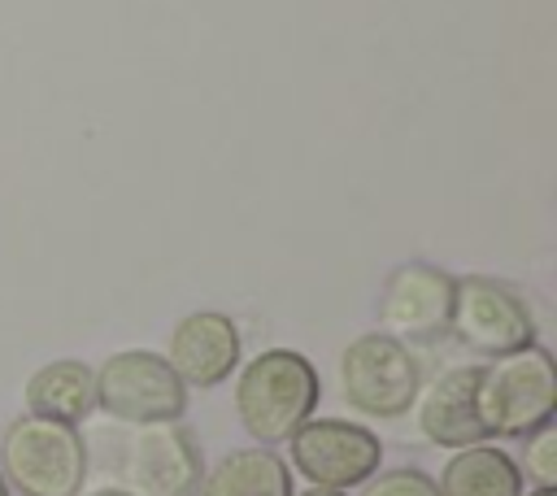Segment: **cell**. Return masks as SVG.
Returning <instances> with one entry per match:
<instances>
[{"instance_id": "52a82bcc", "label": "cell", "mask_w": 557, "mask_h": 496, "mask_svg": "<svg viewBox=\"0 0 557 496\" xmlns=\"http://www.w3.org/2000/svg\"><path fill=\"white\" fill-rule=\"evenodd\" d=\"M96 409L113 422H183L187 387L170 370V361L152 348H122L96 365Z\"/></svg>"}, {"instance_id": "8992f818", "label": "cell", "mask_w": 557, "mask_h": 496, "mask_svg": "<svg viewBox=\"0 0 557 496\" xmlns=\"http://www.w3.org/2000/svg\"><path fill=\"white\" fill-rule=\"evenodd\" d=\"M418 387H422V361L405 339H396L387 331H366V335L344 344L339 396L352 413L405 418Z\"/></svg>"}, {"instance_id": "6da1fadb", "label": "cell", "mask_w": 557, "mask_h": 496, "mask_svg": "<svg viewBox=\"0 0 557 496\" xmlns=\"http://www.w3.org/2000/svg\"><path fill=\"white\" fill-rule=\"evenodd\" d=\"M87 452L100 457L109 487L131 496H196L205 474V452L187 422H113L87 439Z\"/></svg>"}, {"instance_id": "9c48e42d", "label": "cell", "mask_w": 557, "mask_h": 496, "mask_svg": "<svg viewBox=\"0 0 557 496\" xmlns=\"http://www.w3.org/2000/svg\"><path fill=\"white\" fill-rule=\"evenodd\" d=\"M453 274L431 261H400L379 292V331L405 344H431L448 335L453 313Z\"/></svg>"}, {"instance_id": "3957f363", "label": "cell", "mask_w": 557, "mask_h": 496, "mask_svg": "<svg viewBox=\"0 0 557 496\" xmlns=\"http://www.w3.org/2000/svg\"><path fill=\"white\" fill-rule=\"evenodd\" d=\"M474 418L487 439H522L557 418V361L544 344L479 365Z\"/></svg>"}, {"instance_id": "8fae6325", "label": "cell", "mask_w": 557, "mask_h": 496, "mask_svg": "<svg viewBox=\"0 0 557 496\" xmlns=\"http://www.w3.org/2000/svg\"><path fill=\"white\" fill-rule=\"evenodd\" d=\"M474 383H479V365H470V361L444 365L440 374L422 379L409 413L426 444L453 452V448H470V444L487 439L474 418Z\"/></svg>"}, {"instance_id": "7a4b0ae2", "label": "cell", "mask_w": 557, "mask_h": 496, "mask_svg": "<svg viewBox=\"0 0 557 496\" xmlns=\"http://www.w3.org/2000/svg\"><path fill=\"white\" fill-rule=\"evenodd\" d=\"M235 418L261 448L287 444L322 400L318 365L296 348H261L235 374Z\"/></svg>"}, {"instance_id": "ac0fdd59", "label": "cell", "mask_w": 557, "mask_h": 496, "mask_svg": "<svg viewBox=\"0 0 557 496\" xmlns=\"http://www.w3.org/2000/svg\"><path fill=\"white\" fill-rule=\"evenodd\" d=\"M78 496H131V492H122V487H109V483H104V487H96V492H78Z\"/></svg>"}, {"instance_id": "2e32d148", "label": "cell", "mask_w": 557, "mask_h": 496, "mask_svg": "<svg viewBox=\"0 0 557 496\" xmlns=\"http://www.w3.org/2000/svg\"><path fill=\"white\" fill-rule=\"evenodd\" d=\"M361 496H440V487L418 466H392V470H374L361 483Z\"/></svg>"}, {"instance_id": "7c38bea8", "label": "cell", "mask_w": 557, "mask_h": 496, "mask_svg": "<svg viewBox=\"0 0 557 496\" xmlns=\"http://www.w3.org/2000/svg\"><path fill=\"white\" fill-rule=\"evenodd\" d=\"M22 396H26V413L78 426L96 413V370L78 357H57L26 379Z\"/></svg>"}, {"instance_id": "ffe728a7", "label": "cell", "mask_w": 557, "mask_h": 496, "mask_svg": "<svg viewBox=\"0 0 557 496\" xmlns=\"http://www.w3.org/2000/svg\"><path fill=\"white\" fill-rule=\"evenodd\" d=\"M0 496H13V492H9V483H4V474H0Z\"/></svg>"}, {"instance_id": "9a60e30c", "label": "cell", "mask_w": 557, "mask_h": 496, "mask_svg": "<svg viewBox=\"0 0 557 496\" xmlns=\"http://www.w3.org/2000/svg\"><path fill=\"white\" fill-rule=\"evenodd\" d=\"M522 470V483L531 487H557V426H540L522 435V457H513Z\"/></svg>"}, {"instance_id": "5b68a950", "label": "cell", "mask_w": 557, "mask_h": 496, "mask_svg": "<svg viewBox=\"0 0 557 496\" xmlns=\"http://www.w3.org/2000/svg\"><path fill=\"white\" fill-rule=\"evenodd\" d=\"M448 335L479 352V357H505L540 344V322L531 300L496 278V274H461L453 283V313H448Z\"/></svg>"}, {"instance_id": "e0dca14e", "label": "cell", "mask_w": 557, "mask_h": 496, "mask_svg": "<svg viewBox=\"0 0 557 496\" xmlns=\"http://www.w3.org/2000/svg\"><path fill=\"white\" fill-rule=\"evenodd\" d=\"M292 496H348V492H335V487H305V492H292Z\"/></svg>"}, {"instance_id": "ba28073f", "label": "cell", "mask_w": 557, "mask_h": 496, "mask_svg": "<svg viewBox=\"0 0 557 496\" xmlns=\"http://www.w3.org/2000/svg\"><path fill=\"white\" fill-rule=\"evenodd\" d=\"M292 474H305L309 487H361L374 470H383V439L352 418H309L292 439L287 457Z\"/></svg>"}, {"instance_id": "30bf717a", "label": "cell", "mask_w": 557, "mask_h": 496, "mask_svg": "<svg viewBox=\"0 0 557 496\" xmlns=\"http://www.w3.org/2000/svg\"><path fill=\"white\" fill-rule=\"evenodd\" d=\"M161 357L183 379V387H218L244 361L239 322L226 309H191L174 322Z\"/></svg>"}, {"instance_id": "d6986e66", "label": "cell", "mask_w": 557, "mask_h": 496, "mask_svg": "<svg viewBox=\"0 0 557 496\" xmlns=\"http://www.w3.org/2000/svg\"><path fill=\"white\" fill-rule=\"evenodd\" d=\"M522 496H557V487H527Z\"/></svg>"}, {"instance_id": "5bb4252c", "label": "cell", "mask_w": 557, "mask_h": 496, "mask_svg": "<svg viewBox=\"0 0 557 496\" xmlns=\"http://www.w3.org/2000/svg\"><path fill=\"white\" fill-rule=\"evenodd\" d=\"M435 487H440V496H522L527 492L513 452H505L492 439L453 448L448 461L440 466Z\"/></svg>"}, {"instance_id": "4fadbf2b", "label": "cell", "mask_w": 557, "mask_h": 496, "mask_svg": "<svg viewBox=\"0 0 557 496\" xmlns=\"http://www.w3.org/2000/svg\"><path fill=\"white\" fill-rule=\"evenodd\" d=\"M292 466L278 448H231L213 466H205L196 496H292Z\"/></svg>"}, {"instance_id": "277c9868", "label": "cell", "mask_w": 557, "mask_h": 496, "mask_svg": "<svg viewBox=\"0 0 557 496\" xmlns=\"http://www.w3.org/2000/svg\"><path fill=\"white\" fill-rule=\"evenodd\" d=\"M87 470V435L70 422L17 413L0 435V474L17 496H78Z\"/></svg>"}]
</instances>
